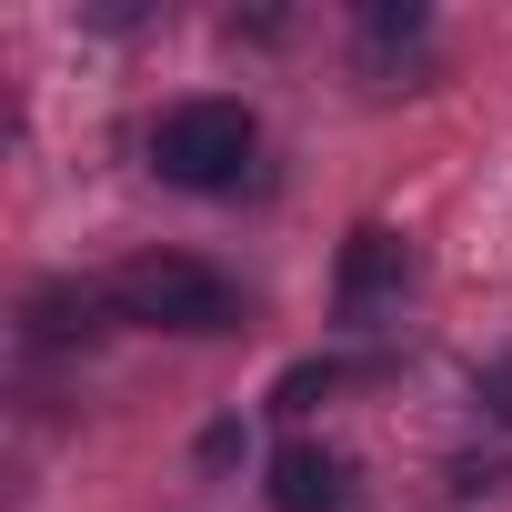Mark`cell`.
Masks as SVG:
<instances>
[{"instance_id":"cell-2","label":"cell","mask_w":512,"mask_h":512,"mask_svg":"<svg viewBox=\"0 0 512 512\" xmlns=\"http://www.w3.org/2000/svg\"><path fill=\"white\" fill-rule=\"evenodd\" d=\"M251 161H262V121H251L241 101H181L151 131V171L181 181V191H241Z\"/></svg>"},{"instance_id":"cell-5","label":"cell","mask_w":512,"mask_h":512,"mask_svg":"<svg viewBox=\"0 0 512 512\" xmlns=\"http://www.w3.org/2000/svg\"><path fill=\"white\" fill-rule=\"evenodd\" d=\"M422 31H432V21H422V11H392V0H382V11H362V51H372V61H392V51H412Z\"/></svg>"},{"instance_id":"cell-4","label":"cell","mask_w":512,"mask_h":512,"mask_svg":"<svg viewBox=\"0 0 512 512\" xmlns=\"http://www.w3.org/2000/svg\"><path fill=\"white\" fill-rule=\"evenodd\" d=\"M21 322H31V342H91V332H101V322H121V312H111V292H91V282L71 292V282H61V292H31V312H21Z\"/></svg>"},{"instance_id":"cell-1","label":"cell","mask_w":512,"mask_h":512,"mask_svg":"<svg viewBox=\"0 0 512 512\" xmlns=\"http://www.w3.org/2000/svg\"><path fill=\"white\" fill-rule=\"evenodd\" d=\"M101 292L141 332H241V292L211 262H191V251H141V262H121Z\"/></svg>"},{"instance_id":"cell-3","label":"cell","mask_w":512,"mask_h":512,"mask_svg":"<svg viewBox=\"0 0 512 512\" xmlns=\"http://www.w3.org/2000/svg\"><path fill=\"white\" fill-rule=\"evenodd\" d=\"M352 502V462L322 452V442H282L272 462V512H342Z\"/></svg>"},{"instance_id":"cell-6","label":"cell","mask_w":512,"mask_h":512,"mask_svg":"<svg viewBox=\"0 0 512 512\" xmlns=\"http://www.w3.org/2000/svg\"><path fill=\"white\" fill-rule=\"evenodd\" d=\"M482 402L512 422V352H502V362H482Z\"/></svg>"}]
</instances>
